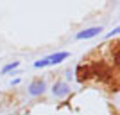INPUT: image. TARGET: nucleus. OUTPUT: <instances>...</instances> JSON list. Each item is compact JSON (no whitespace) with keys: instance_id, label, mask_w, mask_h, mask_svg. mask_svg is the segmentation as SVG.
Returning a JSON list of instances; mask_svg holds the SVG:
<instances>
[{"instance_id":"423d86ee","label":"nucleus","mask_w":120,"mask_h":115,"mask_svg":"<svg viewBox=\"0 0 120 115\" xmlns=\"http://www.w3.org/2000/svg\"><path fill=\"white\" fill-rule=\"evenodd\" d=\"M34 67H36V68H43V67H47V61H45V59L34 61Z\"/></svg>"},{"instance_id":"f03ea898","label":"nucleus","mask_w":120,"mask_h":115,"mask_svg":"<svg viewBox=\"0 0 120 115\" xmlns=\"http://www.w3.org/2000/svg\"><path fill=\"white\" fill-rule=\"evenodd\" d=\"M68 56H70V52L61 50V52H56V54L47 56V58H43V59L47 61V67H49V65H59V63H63V61H65Z\"/></svg>"},{"instance_id":"20e7f679","label":"nucleus","mask_w":120,"mask_h":115,"mask_svg":"<svg viewBox=\"0 0 120 115\" xmlns=\"http://www.w3.org/2000/svg\"><path fill=\"white\" fill-rule=\"evenodd\" d=\"M100 32H102V27H90V29H84V31H79L77 34H75V38L77 40H90V38H95V36H99Z\"/></svg>"},{"instance_id":"f257e3e1","label":"nucleus","mask_w":120,"mask_h":115,"mask_svg":"<svg viewBox=\"0 0 120 115\" xmlns=\"http://www.w3.org/2000/svg\"><path fill=\"white\" fill-rule=\"evenodd\" d=\"M45 90H47V85H45V81H43V79H34L29 85V88H27L29 95H32V97H38V95L45 94Z\"/></svg>"},{"instance_id":"7ed1b4c3","label":"nucleus","mask_w":120,"mask_h":115,"mask_svg":"<svg viewBox=\"0 0 120 115\" xmlns=\"http://www.w3.org/2000/svg\"><path fill=\"white\" fill-rule=\"evenodd\" d=\"M52 94L56 97H66V95L70 94V86L65 81H56L54 86H52Z\"/></svg>"},{"instance_id":"39448f33","label":"nucleus","mask_w":120,"mask_h":115,"mask_svg":"<svg viewBox=\"0 0 120 115\" xmlns=\"http://www.w3.org/2000/svg\"><path fill=\"white\" fill-rule=\"evenodd\" d=\"M18 65H20V61H13V63H9V65H5L4 68H2V74H9L11 70L18 68Z\"/></svg>"},{"instance_id":"0eeeda50","label":"nucleus","mask_w":120,"mask_h":115,"mask_svg":"<svg viewBox=\"0 0 120 115\" xmlns=\"http://www.w3.org/2000/svg\"><path fill=\"white\" fill-rule=\"evenodd\" d=\"M118 27H115V29H113V32H109V34H108V38H111V36H116V34H118Z\"/></svg>"}]
</instances>
